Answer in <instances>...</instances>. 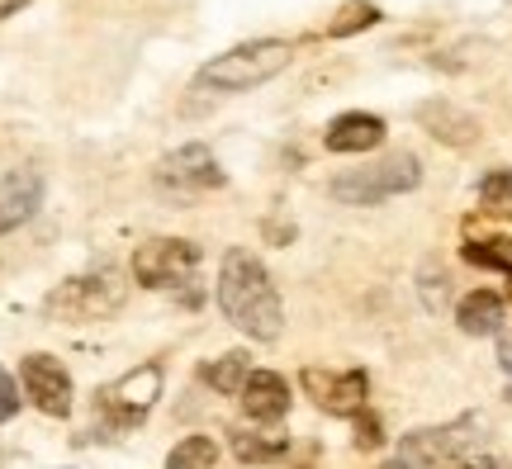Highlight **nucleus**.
<instances>
[{
    "mask_svg": "<svg viewBox=\"0 0 512 469\" xmlns=\"http://www.w3.org/2000/svg\"><path fill=\"white\" fill-rule=\"evenodd\" d=\"M214 294H219L223 318L238 327V332L256 337V342H275V337H280V327H285L280 294H275L266 266H261L247 247H233V252L223 256Z\"/></svg>",
    "mask_w": 512,
    "mask_h": 469,
    "instance_id": "f257e3e1",
    "label": "nucleus"
},
{
    "mask_svg": "<svg viewBox=\"0 0 512 469\" xmlns=\"http://www.w3.org/2000/svg\"><path fill=\"white\" fill-rule=\"evenodd\" d=\"M290 62H294V43H285V38H252V43H238L228 53L209 57L200 72H195V86L200 91H219V95L256 91L271 76L285 72Z\"/></svg>",
    "mask_w": 512,
    "mask_h": 469,
    "instance_id": "f03ea898",
    "label": "nucleus"
},
{
    "mask_svg": "<svg viewBox=\"0 0 512 469\" xmlns=\"http://www.w3.org/2000/svg\"><path fill=\"white\" fill-rule=\"evenodd\" d=\"M418 181H422L418 157H413V152H389L380 162L342 171V176L332 181V199H342V204H380V199L418 190Z\"/></svg>",
    "mask_w": 512,
    "mask_h": 469,
    "instance_id": "7ed1b4c3",
    "label": "nucleus"
},
{
    "mask_svg": "<svg viewBox=\"0 0 512 469\" xmlns=\"http://www.w3.org/2000/svg\"><path fill=\"white\" fill-rule=\"evenodd\" d=\"M124 308V285L114 275H76L48 294V313L67 323H100Z\"/></svg>",
    "mask_w": 512,
    "mask_h": 469,
    "instance_id": "20e7f679",
    "label": "nucleus"
},
{
    "mask_svg": "<svg viewBox=\"0 0 512 469\" xmlns=\"http://www.w3.org/2000/svg\"><path fill=\"white\" fill-rule=\"evenodd\" d=\"M162 394V370L157 365H138V370H128L119 375L114 384H105L95 403H100V413L110 417L114 427H133V422H143V413L157 403Z\"/></svg>",
    "mask_w": 512,
    "mask_h": 469,
    "instance_id": "39448f33",
    "label": "nucleus"
},
{
    "mask_svg": "<svg viewBox=\"0 0 512 469\" xmlns=\"http://www.w3.org/2000/svg\"><path fill=\"white\" fill-rule=\"evenodd\" d=\"M195 266H200V247L185 242V237H157V242H143V247L133 252V275H138V285H147V289L176 285V280H185Z\"/></svg>",
    "mask_w": 512,
    "mask_h": 469,
    "instance_id": "423d86ee",
    "label": "nucleus"
},
{
    "mask_svg": "<svg viewBox=\"0 0 512 469\" xmlns=\"http://www.w3.org/2000/svg\"><path fill=\"white\" fill-rule=\"evenodd\" d=\"M484 427V417H460V422H451V427H427V432H413V436H403V451L399 460L408 469L413 465H446V460H460L465 451H475V441Z\"/></svg>",
    "mask_w": 512,
    "mask_h": 469,
    "instance_id": "0eeeda50",
    "label": "nucleus"
},
{
    "mask_svg": "<svg viewBox=\"0 0 512 469\" xmlns=\"http://www.w3.org/2000/svg\"><path fill=\"white\" fill-rule=\"evenodd\" d=\"M157 185L181 190V195H195V190H214V185H223V171H219L214 152H209L204 143H185V147H176L171 157L157 162Z\"/></svg>",
    "mask_w": 512,
    "mask_h": 469,
    "instance_id": "6e6552de",
    "label": "nucleus"
},
{
    "mask_svg": "<svg viewBox=\"0 0 512 469\" xmlns=\"http://www.w3.org/2000/svg\"><path fill=\"white\" fill-rule=\"evenodd\" d=\"M304 389H309V398L318 403V408H323V413H332V417H356L361 408H366L370 379H366V370L328 375V370L309 365V370H304Z\"/></svg>",
    "mask_w": 512,
    "mask_h": 469,
    "instance_id": "1a4fd4ad",
    "label": "nucleus"
},
{
    "mask_svg": "<svg viewBox=\"0 0 512 469\" xmlns=\"http://www.w3.org/2000/svg\"><path fill=\"white\" fill-rule=\"evenodd\" d=\"M24 389L34 398V408H43L48 417L72 413V379L53 356H24Z\"/></svg>",
    "mask_w": 512,
    "mask_h": 469,
    "instance_id": "9d476101",
    "label": "nucleus"
},
{
    "mask_svg": "<svg viewBox=\"0 0 512 469\" xmlns=\"http://www.w3.org/2000/svg\"><path fill=\"white\" fill-rule=\"evenodd\" d=\"M418 124L451 147H475V138H479V119L465 114L460 105H451V100H427L418 109Z\"/></svg>",
    "mask_w": 512,
    "mask_h": 469,
    "instance_id": "9b49d317",
    "label": "nucleus"
},
{
    "mask_svg": "<svg viewBox=\"0 0 512 469\" xmlns=\"http://www.w3.org/2000/svg\"><path fill=\"white\" fill-rule=\"evenodd\" d=\"M38 199H43V181L34 171H5L0 176V233L19 228L24 218H34Z\"/></svg>",
    "mask_w": 512,
    "mask_h": 469,
    "instance_id": "f8f14e48",
    "label": "nucleus"
},
{
    "mask_svg": "<svg viewBox=\"0 0 512 469\" xmlns=\"http://www.w3.org/2000/svg\"><path fill=\"white\" fill-rule=\"evenodd\" d=\"M242 408L256 422H280L290 413V384L280 375H271V370H252L247 384H242Z\"/></svg>",
    "mask_w": 512,
    "mask_h": 469,
    "instance_id": "ddd939ff",
    "label": "nucleus"
},
{
    "mask_svg": "<svg viewBox=\"0 0 512 469\" xmlns=\"http://www.w3.org/2000/svg\"><path fill=\"white\" fill-rule=\"evenodd\" d=\"M323 143L332 147V152H370V147L384 143V119L380 114H337L328 124V138Z\"/></svg>",
    "mask_w": 512,
    "mask_h": 469,
    "instance_id": "4468645a",
    "label": "nucleus"
},
{
    "mask_svg": "<svg viewBox=\"0 0 512 469\" xmlns=\"http://www.w3.org/2000/svg\"><path fill=\"white\" fill-rule=\"evenodd\" d=\"M503 318H508V304L498 299L494 289H475L465 294L456 308V323L470 332V337H498L503 332Z\"/></svg>",
    "mask_w": 512,
    "mask_h": 469,
    "instance_id": "2eb2a0df",
    "label": "nucleus"
},
{
    "mask_svg": "<svg viewBox=\"0 0 512 469\" xmlns=\"http://www.w3.org/2000/svg\"><path fill=\"white\" fill-rule=\"evenodd\" d=\"M247 375H252L247 351H223L219 361H204L200 365V379L209 384V389H219V394H242Z\"/></svg>",
    "mask_w": 512,
    "mask_h": 469,
    "instance_id": "dca6fc26",
    "label": "nucleus"
},
{
    "mask_svg": "<svg viewBox=\"0 0 512 469\" xmlns=\"http://www.w3.org/2000/svg\"><path fill=\"white\" fill-rule=\"evenodd\" d=\"M465 261L512 275V237H470V242H465Z\"/></svg>",
    "mask_w": 512,
    "mask_h": 469,
    "instance_id": "f3484780",
    "label": "nucleus"
},
{
    "mask_svg": "<svg viewBox=\"0 0 512 469\" xmlns=\"http://www.w3.org/2000/svg\"><path fill=\"white\" fill-rule=\"evenodd\" d=\"M214 460H219L214 436H185L181 446L166 455V469H214Z\"/></svg>",
    "mask_w": 512,
    "mask_h": 469,
    "instance_id": "a211bd4d",
    "label": "nucleus"
},
{
    "mask_svg": "<svg viewBox=\"0 0 512 469\" xmlns=\"http://www.w3.org/2000/svg\"><path fill=\"white\" fill-rule=\"evenodd\" d=\"M233 451L247 465H266V460H280L285 455V436H252V432H233Z\"/></svg>",
    "mask_w": 512,
    "mask_h": 469,
    "instance_id": "6ab92c4d",
    "label": "nucleus"
},
{
    "mask_svg": "<svg viewBox=\"0 0 512 469\" xmlns=\"http://www.w3.org/2000/svg\"><path fill=\"white\" fill-rule=\"evenodd\" d=\"M380 19V10L370 5V0H347L342 10H337V19L328 24V34L332 38H347V34H361V29H370Z\"/></svg>",
    "mask_w": 512,
    "mask_h": 469,
    "instance_id": "aec40b11",
    "label": "nucleus"
},
{
    "mask_svg": "<svg viewBox=\"0 0 512 469\" xmlns=\"http://www.w3.org/2000/svg\"><path fill=\"white\" fill-rule=\"evenodd\" d=\"M479 199H484L489 209H512V171H494V176H484Z\"/></svg>",
    "mask_w": 512,
    "mask_h": 469,
    "instance_id": "412c9836",
    "label": "nucleus"
},
{
    "mask_svg": "<svg viewBox=\"0 0 512 469\" xmlns=\"http://www.w3.org/2000/svg\"><path fill=\"white\" fill-rule=\"evenodd\" d=\"M380 432H384V427H380V417L361 408V413H356V446H361V451H375V446L384 441Z\"/></svg>",
    "mask_w": 512,
    "mask_h": 469,
    "instance_id": "4be33fe9",
    "label": "nucleus"
},
{
    "mask_svg": "<svg viewBox=\"0 0 512 469\" xmlns=\"http://www.w3.org/2000/svg\"><path fill=\"white\" fill-rule=\"evenodd\" d=\"M15 413H19V389H15V379L0 370V422H10Z\"/></svg>",
    "mask_w": 512,
    "mask_h": 469,
    "instance_id": "5701e85b",
    "label": "nucleus"
},
{
    "mask_svg": "<svg viewBox=\"0 0 512 469\" xmlns=\"http://www.w3.org/2000/svg\"><path fill=\"white\" fill-rule=\"evenodd\" d=\"M498 365L512 375V332H498Z\"/></svg>",
    "mask_w": 512,
    "mask_h": 469,
    "instance_id": "b1692460",
    "label": "nucleus"
},
{
    "mask_svg": "<svg viewBox=\"0 0 512 469\" xmlns=\"http://www.w3.org/2000/svg\"><path fill=\"white\" fill-rule=\"evenodd\" d=\"M24 5H29V0H0V19H10L15 10H24Z\"/></svg>",
    "mask_w": 512,
    "mask_h": 469,
    "instance_id": "393cba45",
    "label": "nucleus"
},
{
    "mask_svg": "<svg viewBox=\"0 0 512 469\" xmlns=\"http://www.w3.org/2000/svg\"><path fill=\"white\" fill-rule=\"evenodd\" d=\"M380 469H408V465H403V460H389V465H380Z\"/></svg>",
    "mask_w": 512,
    "mask_h": 469,
    "instance_id": "a878e982",
    "label": "nucleus"
},
{
    "mask_svg": "<svg viewBox=\"0 0 512 469\" xmlns=\"http://www.w3.org/2000/svg\"><path fill=\"white\" fill-rule=\"evenodd\" d=\"M508 403H512V384H508Z\"/></svg>",
    "mask_w": 512,
    "mask_h": 469,
    "instance_id": "bb28decb",
    "label": "nucleus"
}]
</instances>
